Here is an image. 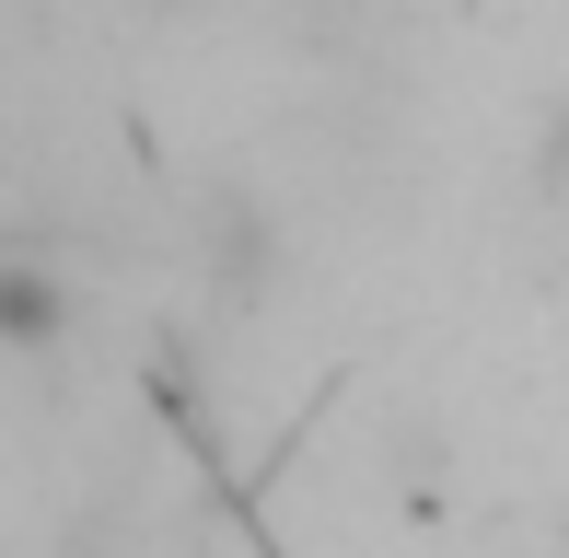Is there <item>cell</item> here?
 Masks as SVG:
<instances>
[{
	"label": "cell",
	"instance_id": "cell-1",
	"mask_svg": "<svg viewBox=\"0 0 569 558\" xmlns=\"http://www.w3.org/2000/svg\"><path fill=\"white\" fill-rule=\"evenodd\" d=\"M70 338V279L36 257H0V349H59Z\"/></svg>",
	"mask_w": 569,
	"mask_h": 558
}]
</instances>
